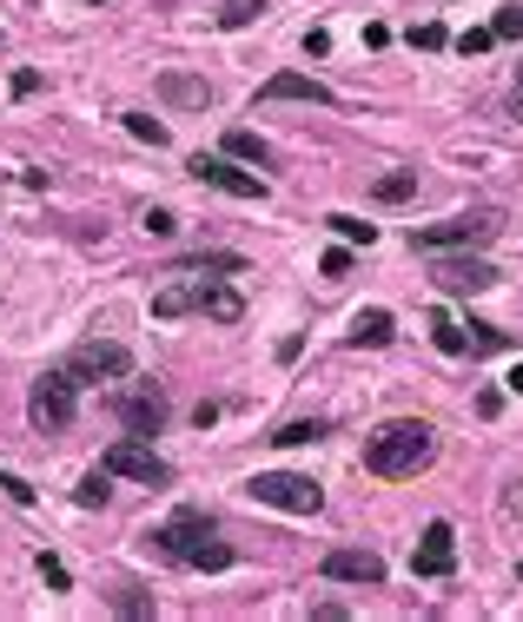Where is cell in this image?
Masks as SVG:
<instances>
[{
  "label": "cell",
  "instance_id": "obj_1",
  "mask_svg": "<svg viewBox=\"0 0 523 622\" xmlns=\"http://www.w3.org/2000/svg\"><path fill=\"white\" fill-rule=\"evenodd\" d=\"M430 458H438V430H430L424 417H391L365 443V471L372 477H417Z\"/></svg>",
  "mask_w": 523,
  "mask_h": 622
},
{
  "label": "cell",
  "instance_id": "obj_2",
  "mask_svg": "<svg viewBox=\"0 0 523 622\" xmlns=\"http://www.w3.org/2000/svg\"><path fill=\"white\" fill-rule=\"evenodd\" d=\"M153 537H159V550L172 563H186V570H232V544H219V529H212L206 510H180L166 529H153Z\"/></svg>",
  "mask_w": 523,
  "mask_h": 622
},
{
  "label": "cell",
  "instance_id": "obj_3",
  "mask_svg": "<svg viewBox=\"0 0 523 622\" xmlns=\"http://www.w3.org/2000/svg\"><path fill=\"white\" fill-rule=\"evenodd\" d=\"M73 404H80V378L73 371H47V378H34L27 417H34V430H66L73 424Z\"/></svg>",
  "mask_w": 523,
  "mask_h": 622
},
{
  "label": "cell",
  "instance_id": "obj_4",
  "mask_svg": "<svg viewBox=\"0 0 523 622\" xmlns=\"http://www.w3.org/2000/svg\"><path fill=\"white\" fill-rule=\"evenodd\" d=\"M245 497H252V503H272V510H292V516H312V510L325 503V490H318L312 477H292V471H266V477H252V484H245Z\"/></svg>",
  "mask_w": 523,
  "mask_h": 622
},
{
  "label": "cell",
  "instance_id": "obj_5",
  "mask_svg": "<svg viewBox=\"0 0 523 622\" xmlns=\"http://www.w3.org/2000/svg\"><path fill=\"white\" fill-rule=\"evenodd\" d=\"M100 464H107V477H133V484H153V490H159V484L172 477V471H166V458L153 451L146 437H133V430H126V437L113 443V451H107Z\"/></svg>",
  "mask_w": 523,
  "mask_h": 622
},
{
  "label": "cell",
  "instance_id": "obj_6",
  "mask_svg": "<svg viewBox=\"0 0 523 622\" xmlns=\"http://www.w3.org/2000/svg\"><path fill=\"white\" fill-rule=\"evenodd\" d=\"M503 219L497 212H458V219H438V225H424L411 245L417 252H458V245H477V239H490Z\"/></svg>",
  "mask_w": 523,
  "mask_h": 622
},
{
  "label": "cell",
  "instance_id": "obj_7",
  "mask_svg": "<svg viewBox=\"0 0 523 622\" xmlns=\"http://www.w3.org/2000/svg\"><path fill=\"white\" fill-rule=\"evenodd\" d=\"M497 279H503V272H497L490 258H438V265H430V285L451 292V298H477V292H490Z\"/></svg>",
  "mask_w": 523,
  "mask_h": 622
},
{
  "label": "cell",
  "instance_id": "obj_8",
  "mask_svg": "<svg viewBox=\"0 0 523 622\" xmlns=\"http://www.w3.org/2000/svg\"><path fill=\"white\" fill-rule=\"evenodd\" d=\"M186 172H193L199 186H219V193H232V199H266V193H272L266 180H258V172H239V166H226L219 153H193V159H186Z\"/></svg>",
  "mask_w": 523,
  "mask_h": 622
},
{
  "label": "cell",
  "instance_id": "obj_9",
  "mask_svg": "<svg viewBox=\"0 0 523 622\" xmlns=\"http://www.w3.org/2000/svg\"><path fill=\"white\" fill-rule=\"evenodd\" d=\"M66 371L80 378V385H100V378H126L133 371V351L126 344H107V338H86L73 358H66Z\"/></svg>",
  "mask_w": 523,
  "mask_h": 622
},
{
  "label": "cell",
  "instance_id": "obj_10",
  "mask_svg": "<svg viewBox=\"0 0 523 622\" xmlns=\"http://www.w3.org/2000/svg\"><path fill=\"white\" fill-rule=\"evenodd\" d=\"M451 563H458V529L451 523H430L424 544L411 550V570L417 576H451Z\"/></svg>",
  "mask_w": 523,
  "mask_h": 622
},
{
  "label": "cell",
  "instance_id": "obj_11",
  "mask_svg": "<svg viewBox=\"0 0 523 622\" xmlns=\"http://www.w3.org/2000/svg\"><path fill=\"white\" fill-rule=\"evenodd\" d=\"M279 100H305V107H331V86L325 80H305V73H272L258 86V107H279Z\"/></svg>",
  "mask_w": 523,
  "mask_h": 622
},
{
  "label": "cell",
  "instance_id": "obj_12",
  "mask_svg": "<svg viewBox=\"0 0 523 622\" xmlns=\"http://www.w3.org/2000/svg\"><path fill=\"white\" fill-rule=\"evenodd\" d=\"M325 583H385V557L372 550H325Z\"/></svg>",
  "mask_w": 523,
  "mask_h": 622
},
{
  "label": "cell",
  "instance_id": "obj_13",
  "mask_svg": "<svg viewBox=\"0 0 523 622\" xmlns=\"http://www.w3.org/2000/svg\"><path fill=\"white\" fill-rule=\"evenodd\" d=\"M159 100L180 107V113H206L212 107V86L199 73H159Z\"/></svg>",
  "mask_w": 523,
  "mask_h": 622
},
{
  "label": "cell",
  "instance_id": "obj_14",
  "mask_svg": "<svg viewBox=\"0 0 523 622\" xmlns=\"http://www.w3.org/2000/svg\"><path fill=\"white\" fill-rule=\"evenodd\" d=\"M113 411H120V424H126L133 437H153V430L166 424V398H159V391H133V398H120Z\"/></svg>",
  "mask_w": 523,
  "mask_h": 622
},
{
  "label": "cell",
  "instance_id": "obj_15",
  "mask_svg": "<svg viewBox=\"0 0 523 622\" xmlns=\"http://www.w3.org/2000/svg\"><path fill=\"white\" fill-rule=\"evenodd\" d=\"M193 312H206V318H219V325H239L245 318V298L232 292V285H193Z\"/></svg>",
  "mask_w": 523,
  "mask_h": 622
},
{
  "label": "cell",
  "instance_id": "obj_16",
  "mask_svg": "<svg viewBox=\"0 0 523 622\" xmlns=\"http://www.w3.org/2000/svg\"><path fill=\"white\" fill-rule=\"evenodd\" d=\"M430 344L451 351V358H464V351H471V331H464L451 312H430Z\"/></svg>",
  "mask_w": 523,
  "mask_h": 622
},
{
  "label": "cell",
  "instance_id": "obj_17",
  "mask_svg": "<svg viewBox=\"0 0 523 622\" xmlns=\"http://www.w3.org/2000/svg\"><path fill=\"white\" fill-rule=\"evenodd\" d=\"M344 338H352V344H391V312H358Z\"/></svg>",
  "mask_w": 523,
  "mask_h": 622
},
{
  "label": "cell",
  "instance_id": "obj_18",
  "mask_svg": "<svg viewBox=\"0 0 523 622\" xmlns=\"http://www.w3.org/2000/svg\"><path fill=\"white\" fill-rule=\"evenodd\" d=\"M193 312V285H166L153 292V318H186Z\"/></svg>",
  "mask_w": 523,
  "mask_h": 622
},
{
  "label": "cell",
  "instance_id": "obj_19",
  "mask_svg": "<svg viewBox=\"0 0 523 622\" xmlns=\"http://www.w3.org/2000/svg\"><path fill=\"white\" fill-rule=\"evenodd\" d=\"M226 153H232V159H258V166L272 159V146L258 139V133H245V126H232V133H226Z\"/></svg>",
  "mask_w": 523,
  "mask_h": 622
},
{
  "label": "cell",
  "instance_id": "obj_20",
  "mask_svg": "<svg viewBox=\"0 0 523 622\" xmlns=\"http://www.w3.org/2000/svg\"><path fill=\"white\" fill-rule=\"evenodd\" d=\"M172 272H245V258H232V252H206V258H180Z\"/></svg>",
  "mask_w": 523,
  "mask_h": 622
},
{
  "label": "cell",
  "instance_id": "obj_21",
  "mask_svg": "<svg viewBox=\"0 0 523 622\" xmlns=\"http://www.w3.org/2000/svg\"><path fill=\"white\" fill-rule=\"evenodd\" d=\"M372 193H378L385 206H391V199H411V193H417V166H404V172H385V180H378Z\"/></svg>",
  "mask_w": 523,
  "mask_h": 622
},
{
  "label": "cell",
  "instance_id": "obj_22",
  "mask_svg": "<svg viewBox=\"0 0 523 622\" xmlns=\"http://www.w3.org/2000/svg\"><path fill=\"white\" fill-rule=\"evenodd\" d=\"M331 232H338L344 245H372V239H378V225H372V219H352V212H331Z\"/></svg>",
  "mask_w": 523,
  "mask_h": 622
},
{
  "label": "cell",
  "instance_id": "obj_23",
  "mask_svg": "<svg viewBox=\"0 0 523 622\" xmlns=\"http://www.w3.org/2000/svg\"><path fill=\"white\" fill-rule=\"evenodd\" d=\"M318 437H325V424H318V417H292V424H279V430H272V443H318Z\"/></svg>",
  "mask_w": 523,
  "mask_h": 622
},
{
  "label": "cell",
  "instance_id": "obj_24",
  "mask_svg": "<svg viewBox=\"0 0 523 622\" xmlns=\"http://www.w3.org/2000/svg\"><path fill=\"white\" fill-rule=\"evenodd\" d=\"M258 14H266V0H226V8H219V27H252Z\"/></svg>",
  "mask_w": 523,
  "mask_h": 622
},
{
  "label": "cell",
  "instance_id": "obj_25",
  "mask_svg": "<svg viewBox=\"0 0 523 622\" xmlns=\"http://www.w3.org/2000/svg\"><path fill=\"white\" fill-rule=\"evenodd\" d=\"M126 133H133V139H146V146H166V126H159V120H146V113H126Z\"/></svg>",
  "mask_w": 523,
  "mask_h": 622
},
{
  "label": "cell",
  "instance_id": "obj_26",
  "mask_svg": "<svg viewBox=\"0 0 523 622\" xmlns=\"http://www.w3.org/2000/svg\"><path fill=\"white\" fill-rule=\"evenodd\" d=\"M490 34H497V40H523V8H497Z\"/></svg>",
  "mask_w": 523,
  "mask_h": 622
},
{
  "label": "cell",
  "instance_id": "obj_27",
  "mask_svg": "<svg viewBox=\"0 0 523 622\" xmlns=\"http://www.w3.org/2000/svg\"><path fill=\"white\" fill-rule=\"evenodd\" d=\"M411 47H424V53H438V47H451V34H445L438 21H424V27H411Z\"/></svg>",
  "mask_w": 523,
  "mask_h": 622
},
{
  "label": "cell",
  "instance_id": "obj_28",
  "mask_svg": "<svg viewBox=\"0 0 523 622\" xmlns=\"http://www.w3.org/2000/svg\"><path fill=\"white\" fill-rule=\"evenodd\" d=\"M318 272H325V279H344V272H352V252H344V245H331V252L318 258Z\"/></svg>",
  "mask_w": 523,
  "mask_h": 622
},
{
  "label": "cell",
  "instance_id": "obj_29",
  "mask_svg": "<svg viewBox=\"0 0 523 622\" xmlns=\"http://www.w3.org/2000/svg\"><path fill=\"white\" fill-rule=\"evenodd\" d=\"M490 40H497L490 27H471V34H458V53H464V60H471V53H490Z\"/></svg>",
  "mask_w": 523,
  "mask_h": 622
},
{
  "label": "cell",
  "instance_id": "obj_30",
  "mask_svg": "<svg viewBox=\"0 0 523 622\" xmlns=\"http://www.w3.org/2000/svg\"><path fill=\"white\" fill-rule=\"evenodd\" d=\"M139 225H146V232H153V239H172V225H180V219H172V212H166V206H153V212H146V219H139Z\"/></svg>",
  "mask_w": 523,
  "mask_h": 622
},
{
  "label": "cell",
  "instance_id": "obj_31",
  "mask_svg": "<svg viewBox=\"0 0 523 622\" xmlns=\"http://www.w3.org/2000/svg\"><path fill=\"white\" fill-rule=\"evenodd\" d=\"M80 503H107V464H100L94 477H86V484H80Z\"/></svg>",
  "mask_w": 523,
  "mask_h": 622
},
{
  "label": "cell",
  "instance_id": "obj_32",
  "mask_svg": "<svg viewBox=\"0 0 523 622\" xmlns=\"http://www.w3.org/2000/svg\"><path fill=\"white\" fill-rule=\"evenodd\" d=\"M0 490H8L14 503H34V484H27V477H14V471H0Z\"/></svg>",
  "mask_w": 523,
  "mask_h": 622
},
{
  "label": "cell",
  "instance_id": "obj_33",
  "mask_svg": "<svg viewBox=\"0 0 523 622\" xmlns=\"http://www.w3.org/2000/svg\"><path fill=\"white\" fill-rule=\"evenodd\" d=\"M471 351H503V331H497V325H477V331H471Z\"/></svg>",
  "mask_w": 523,
  "mask_h": 622
},
{
  "label": "cell",
  "instance_id": "obj_34",
  "mask_svg": "<svg viewBox=\"0 0 523 622\" xmlns=\"http://www.w3.org/2000/svg\"><path fill=\"white\" fill-rule=\"evenodd\" d=\"M40 576H47V589H66V563L60 557H40Z\"/></svg>",
  "mask_w": 523,
  "mask_h": 622
},
{
  "label": "cell",
  "instance_id": "obj_35",
  "mask_svg": "<svg viewBox=\"0 0 523 622\" xmlns=\"http://www.w3.org/2000/svg\"><path fill=\"white\" fill-rule=\"evenodd\" d=\"M510 120L523 126V73H516V86H510Z\"/></svg>",
  "mask_w": 523,
  "mask_h": 622
},
{
  "label": "cell",
  "instance_id": "obj_36",
  "mask_svg": "<svg viewBox=\"0 0 523 622\" xmlns=\"http://www.w3.org/2000/svg\"><path fill=\"white\" fill-rule=\"evenodd\" d=\"M503 391H510V398H523V365H510V378H503Z\"/></svg>",
  "mask_w": 523,
  "mask_h": 622
},
{
  "label": "cell",
  "instance_id": "obj_37",
  "mask_svg": "<svg viewBox=\"0 0 523 622\" xmlns=\"http://www.w3.org/2000/svg\"><path fill=\"white\" fill-rule=\"evenodd\" d=\"M503 503H510V510H516V516H523V484H516V490H510V497H503Z\"/></svg>",
  "mask_w": 523,
  "mask_h": 622
}]
</instances>
